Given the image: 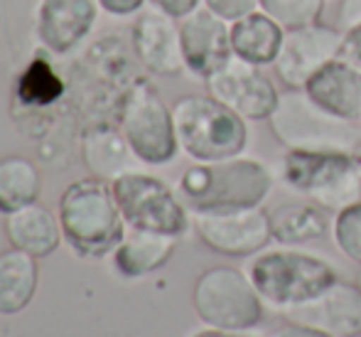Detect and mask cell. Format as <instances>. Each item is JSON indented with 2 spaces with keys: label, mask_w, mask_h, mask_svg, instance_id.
Masks as SVG:
<instances>
[{
  "label": "cell",
  "mask_w": 361,
  "mask_h": 337,
  "mask_svg": "<svg viewBox=\"0 0 361 337\" xmlns=\"http://www.w3.org/2000/svg\"><path fill=\"white\" fill-rule=\"evenodd\" d=\"M276 187V172L268 162L236 155L216 162H195L177 180V195L190 212L263 207Z\"/></svg>",
  "instance_id": "obj_1"
},
{
  "label": "cell",
  "mask_w": 361,
  "mask_h": 337,
  "mask_svg": "<svg viewBox=\"0 0 361 337\" xmlns=\"http://www.w3.org/2000/svg\"><path fill=\"white\" fill-rule=\"evenodd\" d=\"M246 273L266 308L283 315L314 300L342 278L337 264L300 247L263 249L251 256Z\"/></svg>",
  "instance_id": "obj_2"
},
{
  "label": "cell",
  "mask_w": 361,
  "mask_h": 337,
  "mask_svg": "<svg viewBox=\"0 0 361 337\" xmlns=\"http://www.w3.org/2000/svg\"><path fill=\"white\" fill-rule=\"evenodd\" d=\"M59 224L69 247L86 259L114 254L126 237L114 187L99 177H84L67 187L59 200Z\"/></svg>",
  "instance_id": "obj_3"
},
{
  "label": "cell",
  "mask_w": 361,
  "mask_h": 337,
  "mask_svg": "<svg viewBox=\"0 0 361 337\" xmlns=\"http://www.w3.org/2000/svg\"><path fill=\"white\" fill-rule=\"evenodd\" d=\"M180 150L195 162L243 155L251 143L248 121L207 94H187L172 104Z\"/></svg>",
  "instance_id": "obj_4"
},
{
  "label": "cell",
  "mask_w": 361,
  "mask_h": 337,
  "mask_svg": "<svg viewBox=\"0 0 361 337\" xmlns=\"http://www.w3.org/2000/svg\"><path fill=\"white\" fill-rule=\"evenodd\" d=\"M278 175L288 190L327 212L361 200L359 150H286Z\"/></svg>",
  "instance_id": "obj_5"
},
{
  "label": "cell",
  "mask_w": 361,
  "mask_h": 337,
  "mask_svg": "<svg viewBox=\"0 0 361 337\" xmlns=\"http://www.w3.org/2000/svg\"><path fill=\"white\" fill-rule=\"evenodd\" d=\"M271 134L286 150H359L361 124L332 116L305 89H286L268 119Z\"/></svg>",
  "instance_id": "obj_6"
},
{
  "label": "cell",
  "mask_w": 361,
  "mask_h": 337,
  "mask_svg": "<svg viewBox=\"0 0 361 337\" xmlns=\"http://www.w3.org/2000/svg\"><path fill=\"white\" fill-rule=\"evenodd\" d=\"M192 308L207 328L248 333L266 320V303L246 271L212 266L202 271L192 288Z\"/></svg>",
  "instance_id": "obj_7"
},
{
  "label": "cell",
  "mask_w": 361,
  "mask_h": 337,
  "mask_svg": "<svg viewBox=\"0 0 361 337\" xmlns=\"http://www.w3.org/2000/svg\"><path fill=\"white\" fill-rule=\"evenodd\" d=\"M116 202L128 229L157 232L167 237H185L192 227V212L177 190L147 172L128 170L111 180Z\"/></svg>",
  "instance_id": "obj_8"
},
{
  "label": "cell",
  "mask_w": 361,
  "mask_h": 337,
  "mask_svg": "<svg viewBox=\"0 0 361 337\" xmlns=\"http://www.w3.org/2000/svg\"><path fill=\"white\" fill-rule=\"evenodd\" d=\"M121 134L145 165H167L180 153L172 109L150 81H138L121 109Z\"/></svg>",
  "instance_id": "obj_9"
},
{
  "label": "cell",
  "mask_w": 361,
  "mask_h": 337,
  "mask_svg": "<svg viewBox=\"0 0 361 337\" xmlns=\"http://www.w3.org/2000/svg\"><path fill=\"white\" fill-rule=\"evenodd\" d=\"M192 227L209 252L228 259H251L273 242L271 217L263 207L192 212Z\"/></svg>",
  "instance_id": "obj_10"
},
{
  "label": "cell",
  "mask_w": 361,
  "mask_h": 337,
  "mask_svg": "<svg viewBox=\"0 0 361 337\" xmlns=\"http://www.w3.org/2000/svg\"><path fill=\"white\" fill-rule=\"evenodd\" d=\"M344 30L337 25L312 23L302 28L286 30L281 54H278L276 69L278 79L286 89H305L307 81L317 74L327 62L339 57L342 52Z\"/></svg>",
  "instance_id": "obj_11"
},
{
  "label": "cell",
  "mask_w": 361,
  "mask_h": 337,
  "mask_svg": "<svg viewBox=\"0 0 361 337\" xmlns=\"http://www.w3.org/2000/svg\"><path fill=\"white\" fill-rule=\"evenodd\" d=\"M207 91L248 124L268 121L281 101L276 81L263 67H253L236 57L207 81Z\"/></svg>",
  "instance_id": "obj_12"
},
{
  "label": "cell",
  "mask_w": 361,
  "mask_h": 337,
  "mask_svg": "<svg viewBox=\"0 0 361 337\" xmlns=\"http://www.w3.org/2000/svg\"><path fill=\"white\" fill-rule=\"evenodd\" d=\"M180 40L185 71L204 84L233 59L231 23L221 20L204 5L180 20Z\"/></svg>",
  "instance_id": "obj_13"
},
{
  "label": "cell",
  "mask_w": 361,
  "mask_h": 337,
  "mask_svg": "<svg viewBox=\"0 0 361 337\" xmlns=\"http://www.w3.org/2000/svg\"><path fill=\"white\" fill-rule=\"evenodd\" d=\"M133 54L150 74L177 76L185 71L180 40V20L162 15L157 10H145L135 18L130 30Z\"/></svg>",
  "instance_id": "obj_14"
},
{
  "label": "cell",
  "mask_w": 361,
  "mask_h": 337,
  "mask_svg": "<svg viewBox=\"0 0 361 337\" xmlns=\"http://www.w3.org/2000/svg\"><path fill=\"white\" fill-rule=\"evenodd\" d=\"M286 318L334 337H361V285L339 278L314 300L290 310Z\"/></svg>",
  "instance_id": "obj_15"
},
{
  "label": "cell",
  "mask_w": 361,
  "mask_h": 337,
  "mask_svg": "<svg viewBox=\"0 0 361 337\" xmlns=\"http://www.w3.org/2000/svg\"><path fill=\"white\" fill-rule=\"evenodd\" d=\"M99 10V0H39V42L52 54H69L94 30Z\"/></svg>",
  "instance_id": "obj_16"
},
{
  "label": "cell",
  "mask_w": 361,
  "mask_h": 337,
  "mask_svg": "<svg viewBox=\"0 0 361 337\" xmlns=\"http://www.w3.org/2000/svg\"><path fill=\"white\" fill-rule=\"evenodd\" d=\"M305 94L332 116L361 124V67L344 57L327 62L305 86Z\"/></svg>",
  "instance_id": "obj_17"
},
{
  "label": "cell",
  "mask_w": 361,
  "mask_h": 337,
  "mask_svg": "<svg viewBox=\"0 0 361 337\" xmlns=\"http://www.w3.org/2000/svg\"><path fill=\"white\" fill-rule=\"evenodd\" d=\"M283 40H286V28L261 8L231 23L233 57L253 67H273L281 54Z\"/></svg>",
  "instance_id": "obj_18"
},
{
  "label": "cell",
  "mask_w": 361,
  "mask_h": 337,
  "mask_svg": "<svg viewBox=\"0 0 361 337\" xmlns=\"http://www.w3.org/2000/svg\"><path fill=\"white\" fill-rule=\"evenodd\" d=\"M273 242L281 247H305L319 242L332 229L329 212L310 200H290L268 209Z\"/></svg>",
  "instance_id": "obj_19"
},
{
  "label": "cell",
  "mask_w": 361,
  "mask_h": 337,
  "mask_svg": "<svg viewBox=\"0 0 361 337\" xmlns=\"http://www.w3.org/2000/svg\"><path fill=\"white\" fill-rule=\"evenodd\" d=\"M5 234L15 249L32 254L35 259H44L52 252H57L64 237L59 217H54V212H49L39 202H32L18 212L8 214Z\"/></svg>",
  "instance_id": "obj_20"
},
{
  "label": "cell",
  "mask_w": 361,
  "mask_h": 337,
  "mask_svg": "<svg viewBox=\"0 0 361 337\" xmlns=\"http://www.w3.org/2000/svg\"><path fill=\"white\" fill-rule=\"evenodd\" d=\"M177 247L175 237L157 232H143L130 229L114 252V266L126 278H143L147 273H155L172 259Z\"/></svg>",
  "instance_id": "obj_21"
},
{
  "label": "cell",
  "mask_w": 361,
  "mask_h": 337,
  "mask_svg": "<svg viewBox=\"0 0 361 337\" xmlns=\"http://www.w3.org/2000/svg\"><path fill=\"white\" fill-rule=\"evenodd\" d=\"M39 283V268L32 254L10 249L0 254V313L15 315L32 303Z\"/></svg>",
  "instance_id": "obj_22"
},
{
  "label": "cell",
  "mask_w": 361,
  "mask_h": 337,
  "mask_svg": "<svg viewBox=\"0 0 361 337\" xmlns=\"http://www.w3.org/2000/svg\"><path fill=\"white\" fill-rule=\"evenodd\" d=\"M42 177L32 160L10 155L0 160V212L13 214L27 204L37 202Z\"/></svg>",
  "instance_id": "obj_23"
},
{
  "label": "cell",
  "mask_w": 361,
  "mask_h": 337,
  "mask_svg": "<svg viewBox=\"0 0 361 337\" xmlns=\"http://www.w3.org/2000/svg\"><path fill=\"white\" fill-rule=\"evenodd\" d=\"M130 155L133 150H130L128 141L114 129H94L84 138V160L101 177L116 180L118 175L128 172Z\"/></svg>",
  "instance_id": "obj_24"
},
{
  "label": "cell",
  "mask_w": 361,
  "mask_h": 337,
  "mask_svg": "<svg viewBox=\"0 0 361 337\" xmlns=\"http://www.w3.org/2000/svg\"><path fill=\"white\" fill-rule=\"evenodd\" d=\"M332 242L344 259L361 266V200L347 204L332 217Z\"/></svg>",
  "instance_id": "obj_25"
},
{
  "label": "cell",
  "mask_w": 361,
  "mask_h": 337,
  "mask_svg": "<svg viewBox=\"0 0 361 337\" xmlns=\"http://www.w3.org/2000/svg\"><path fill=\"white\" fill-rule=\"evenodd\" d=\"M327 0H261V10L286 30L319 23Z\"/></svg>",
  "instance_id": "obj_26"
},
{
  "label": "cell",
  "mask_w": 361,
  "mask_h": 337,
  "mask_svg": "<svg viewBox=\"0 0 361 337\" xmlns=\"http://www.w3.org/2000/svg\"><path fill=\"white\" fill-rule=\"evenodd\" d=\"M202 5L226 23H236L243 15L261 8V0H202Z\"/></svg>",
  "instance_id": "obj_27"
},
{
  "label": "cell",
  "mask_w": 361,
  "mask_h": 337,
  "mask_svg": "<svg viewBox=\"0 0 361 337\" xmlns=\"http://www.w3.org/2000/svg\"><path fill=\"white\" fill-rule=\"evenodd\" d=\"M152 10L162 15H170L175 20H182L202 8V0H147Z\"/></svg>",
  "instance_id": "obj_28"
},
{
  "label": "cell",
  "mask_w": 361,
  "mask_h": 337,
  "mask_svg": "<svg viewBox=\"0 0 361 337\" xmlns=\"http://www.w3.org/2000/svg\"><path fill=\"white\" fill-rule=\"evenodd\" d=\"M339 57L349 59V62H354L357 67H361V23L344 30L342 52H339Z\"/></svg>",
  "instance_id": "obj_29"
},
{
  "label": "cell",
  "mask_w": 361,
  "mask_h": 337,
  "mask_svg": "<svg viewBox=\"0 0 361 337\" xmlns=\"http://www.w3.org/2000/svg\"><path fill=\"white\" fill-rule=\"evenodd\" d=\"M147 0H99L101 10L114 18H130V15H138L143 10Z\"/></svg>",
  "instance_id": "obj_30"
},
{
  "label": "cell",
  "mask_w": 361,
  "mask_h": 337,
  "mask_svg": "<svg viewBox=\"0 0 361 337\" xmlns=\"http://www.w3.org/2000/svg\"><path fill=\"white\" fill-rule=\"evenodd\" d=\"M266 337H334V335L324 333V330H319V328H312V325L293 323V320H290L288 325H281V328L271 330Z\"/></svg>",
  "instance_id": "obj_31"
},
{
  "label": "cell",
  "mask_w": 361,
  "mask_h": 337,
  "mask_svg": "<svg viewBox=\"0 0 361 337\" xmlns=\"http://www.w3.org/2000/svg\"><path fill=\"white\" fill-rule=\"evenodd\" d=\"M361 23V0H339L337 5V28L347 30Z\"/></svg>",
  "instance_id": "obj_32"
},
{
  "label": "cell",
  "mask_w": 361,
  "mask_h": 337,
  "mask_svg": "<svg viewBox=\"0 0 361 337\" xmlns=\"http://www.w3.org/2000/svg\"><path fill=\"white\" fill-rule=\"evenodd\" d=\"M190 337H253L248 333H238V330H216V328H204V330H197Z\"/></svg>",
  "instance_id": "obj_33"
},
{
  "label": "cell",
  "mask_w": 361,
  "mask_h": 337,
  "mask_svg": "<svg viewBox=\"0 0 361 337\" xmlns=\"http://www.w3.org/2000/svg\"><path fill=\"white\" fill-rule=\"evenodd\" d=\"M357 283L361 285V271H359V278H357Z\"/></svg>",
  "instance_id": "obj_34"
}]
</instances>
